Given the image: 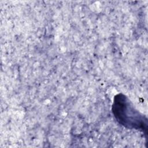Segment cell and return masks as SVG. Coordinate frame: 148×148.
<instances>
[{"label":"cell","instance_id":"6da1fadb","mask_svg":"<svg viewBox=\"0 0 148 148\" xmlns=\"http://www.w3.org/2000/svg\"><path fill=\"white\" fill-rule=\"evenodd\" d=\"M112 111L119 124L128 129L142 132L147 139V118L135 108L126 95L119 93L114 97Z\"/></svg>","mask_w":148,"mask_h":148}]
</instances>
